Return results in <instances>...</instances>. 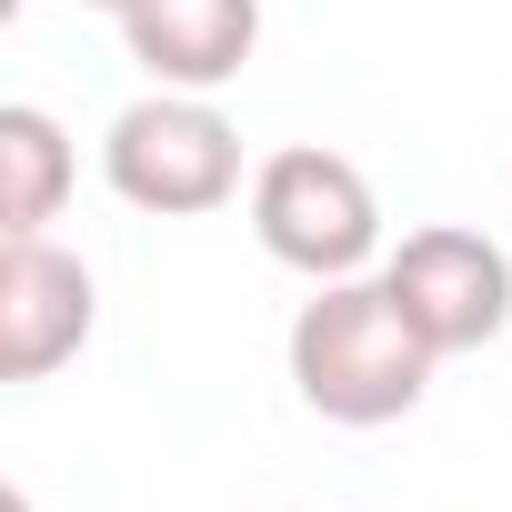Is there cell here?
Segmentation results:
<instances>
[{
  "mask_svg": "<svg viewBox=\"0 0 512 512\" xmlns=\"http://www.w3.org/2000/svg\"><path fill=\"white\" fill-rule=\"evenodd\" d=\"M151 91H231L262 51V0H111Z\"/></svg>",
  "mask_w": 512,
  "mask_h": 512,
  "instance_id": "8992f818",
  "label": "cell"
},
{
  "mask_svg": "<svg viewBox=\"0 0 512 512\" xmlns=\"http://www.w3.org/2000/svg\"><path fill=\"white\" fill-rule=\"evenodd\" d=\"M382 282H392V302L412 312V332H422L442 362L502 342V322H512V251H502L492 231H472V221H422V231H402V241L382 251Z\"/></svg>",
  "mask_w": 512,
  "mask_h": 512,
  "instance_id": "277c9868",
  "label": "cell"
},
{
  "mask_svg": "<svg viewBox=\"0 0 512 512\" xmlns=\"http://www.w3.org/2000/svg\"><path fill=\"white\" fill-rule=\"evenodd\" d=\"M101 322L91 262L61 251L51 231L0 241V382H51Z\"/></svg>",
  "mask_w": 512,
  "mask_h": 512,
  "instance_id": "5b68a950",
  "label": "cell"
},
{
  "mask_svg": "<svg viewBox=\"0 0 512 512\" xmlns=\"http://www.w3.org/2000/svg\"><path fill=\"white\" fill-rule=\"evenodd\" d=\"M71 181H81L71 131H61L41 101H11V111H0V241L51 231L61 201H71Z\"/></svg>",
  "mask_w": 512,
  "mask_h": 512,
  "instance_id": "52a82bcc",
  "label": "cell"
},
{
  "mask_svg": "<svg viewBox=\"0 0 512 512\" xmlns=\"http://www.w3.org/2000/svg\"><path fill=\"white\" fill-rule=\"evenodd\" d=\"M251 231L302 282H352L382 262V201H372L362 161H342L322 141H292L251 171Z\"/></svg>",
  "mask_w": 512,
  "mask_h": 512,
  "instance_id": "7a4b0ae2",
  "label": "cell"
},
{
  "mask_svg": "<svg viewBox=\"0 0 512 512\" xmlns=\"http://www.w3.org/2000/svg\"><path fill=\"white\" fill-rule=\"evenodd\" d=\"M292 392L342 422V432H382L402 422L422 392H432V342L412 332V312L392 302L382 272H352V282H312V302L292 312Z\"/></svg>",
  "mask_w": 512,
  "mask_h": 512,
  "instance_id": "6da1fadb",
  "label": "cell"
},
{
  "mask_svg": "<svg viewBox=\"0 0 512 512\" xmlns=\"http://www.w3.org/2000/svg\"><path fill=\"white\" fill-rule=\"evenodd\" d=\"M91 11H111V0H91Z\"/></svg>",
  "mask_w": 512,
  "mask_h": 512,
  "instance_id": "ba28073f",
  "label": "cell"
},
{
  "mask_svg": "<svg viewBox=\"0 0 512 512\" xmlns=\"http://www.w3.org/2000/svg\"><path fill=\"white\" fill-rule=\"evenodd\" d=\"M101 181L131 211H161V221L221 211L241 191V131L211 91H141L101 141Z\"/></svg>",
  "mask_w": 512,
  "mask_h": 512,
  "instance_id": "3957f363",
  "label": "cell"
}]
</instances>
